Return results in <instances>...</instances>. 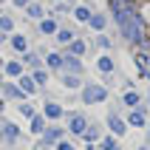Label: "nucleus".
Segmentation results:
<instances>
[{"mask_svg":"<svg viewBox=\"0 0 150 150\" xmlns=\"http://www.w3.org/2000/svg\"><path fill=\"white\" fill-rule=\"evenodd\" d=\"M102 99H108V88H102V85H85L82 88L85 105H93V102H102Z\"/></svg>","mask_w":150,"mask_h":150,"instance_id":"nucleus-1","label":"nucleus"},{"mask_svg":"<svg viewBox=\"0 0 150 150\" xmlns=\"http://www.w3.org/2000/svg\"><path fill=\"white\" fill-rule=\"evenodd\" d=\"M71 133H85V116H79V113H74L71 116Z\"/></svg>","mask_w":150,"mask_h":150,"instance_id":"nucleus-2","label":"nucleus"},{"mask_svg":"<svg viewBox=\"0 0 150 150\" xmlns=\"http://www.w3.org/2000/svg\"><path fill=\"white\" fill-rule=\"evenodd\" d=\"M3 96H8V99H23V91L17 85H3Z\"/></svg>","mask_w":150,"mask_h":150,"instance_id":"nucleus-3","label":"nucleus"},{"mask_svg":"<svg viewBox=\"0 0 150 150\" xmlns=\"http://www.w3.org/2000/svg\"><path fill=\"white\" fill-rule=\"evenodd\" d=\"M45 116L48 119H59L62 116V108H59L57 102H48V105H45Z\"/></svg>","mask_w":150,"mask_h":150,"instance_id":"nucleus-4","label":"nucleus"},{"mask_svg":"<svg viewBox=\"0 0 150 150\" xmlns=\"http://www.w3.org/2000/svg\"><path fill=\"white\" fill-rule=\"evenodd\" d=\"M108 125H110L113 133H125V122H122L119 116H108Z\"/></svg>","mask_w":150,"mask_h":150,"instance_id":"nucleus-5","label":"nucleus"},{"mask_svg":"<svg viewBox=\"0 0 150 150\" xmlns=\"http://www.w3.org/2000/svg\"><path fill=\"white\" fill-rule=\"evenodd\" d=\"M31 130H34V133H45V119L34 113V119H31Z\"/></svg>","mask_w":150,"mask_h":150,"instance_id":"nucleus-6","label":"nucleus"},{"mask_svg":"<svg viewBox=\"0 0 150 150\" xmlns=\"http://www.w3.org/2000/svg\"><path fill=\"white\" fill-rule=\"evenodd\" d=\"M96 65H99L102 74H110V71H113V59H110V57H99V62H96Z\"/></svg>","mask_w":150,"mask_h":150,"instance_id":"nucleus-7","label":"nucleus"},{"mask_svg":"<svg viewBox=\"0 0 150 150\" xmlns=\"http://www.w3.org/2000/svg\"><path fill=\"white\" fill-rule=\"evenodd\" d=\"M6 74L8 76H23V65L20 62H6Z\"/></svg>","mask_w":150,"mask_h":150,"instance_id":"nucleus-8","label":"nucleus"},{"mask_svg":"<svg viewBox=\"0 0 150 150\" xmlns=\"http://www.w3.org/2000/svg\"><path fill=\"white\" fill-rule=\"evenodd\" d=\"M127 119H130V125H133V127H144V113H142V110H133Z\"/></svg>","mask_w":150,"mask_h":150,"instance_id":"nucleus-9","label":"nucleus"},{"mask_svg":"<svg viewBox=\"0 0 150 150\" xmlns=\"http://www.w3.org/2000/svg\"><path fill=\"white\" fill-rule=\"evenodd\" d=\"M11 45H14L17 51H25V48H28V42H25L23 34H14V37H11Z\"/></svg>","mask_w":150,"mask_h":150,"instance_id":"nucleus-10","label":"nucleus"},{"mask_svg":"<svg viewBox=\"0 0 150 150\" xmlns=\"http://www.w3.org/2000/svg\"><path fill=\"white\" fill-rule=\"evenodd\" d=\"M40 31L42 34H54V31H57V23H54V20H42V23H40Z\"/></svg>","mask_w":150,"mask_h":150,"instance_id":"nucleus-11","label":"nucleus"},{"mask_svg":"<svg viewBox=\"0 0 150 150\" xmlns=\"http://www.w3.org/2000/svg\"><path fill=\"white\" fill-rule=\"evenodd\" d=\"M17 136H20L17 125H6V127H3V139H17Z\"/></svg>","mask_w":150,"mask_h":150,"instance_id":"nucleus-12","label":"nucleus"},{"mask_svg":"<svg viewBox=\"0 0 150 150\" xmlns=\"http://www.w3.org/2000/svg\"><path fill=\"white\" fill-rule=\"evenodd\" d=\"M71 54H74V57L85 54V42H79V40H71Z\"/></svg>","mask_w":150,"mask_h":150,"instance_id":"nucleus-13","label":"nucleus"},{"mask_svg":"<svg viewBox=\"0 0 150 150\" xmlns=\"http://www.w3.org/2000/svg\"><path fill=\"white\" fill-rule=\"evenodd\" d=\"M122 99H125V105H130V108H133L136 102H139V93H136V91H125V96H122Z\"/></svg>","mask_w":150,"mask_h":150,"instance_id":"nucleus-14","label":"nucleus"},{"mask_svg":"<svg viewBox=\"0 0 150 150\" xmlns=\"http://www.w3.org/2000/svg\"><path fill=\"white\" fill-rule=\"evenodd\" d=\"M20 88H23L25 93H31V91H34V79H28V76H20Z\"/></svg>","mask_w":150,"mask_h":150,"instance_id":"nucleus-15","label":"nucleus"},{"mask_svg":"<svg viewBox=\"0 0 150 150\" xmlns=\"http://www.w3.org/2000/svg\"><path fill=\"white\" fill-rule=\"evenodd\" d=\"M91 25L96 28V31H102V28H105V17H102V14H93L91 17Z\"/></svg>","mask_w":150,"mask_h":150,"instance_id":"nucleus-16","label":"nucleus"},{"mask_svg":"<svg viewBox=\"0 0 150 150\" xmlns=\"http://www.w3.org/2000/svg\"><path fill=\"white\" fill-rule=\"evenodd\" d=\"M14 28V20L11 17H0V31H11Z\"/></svg>","mask_w":150,"mask_h":150,"instance_id":"nucleus-17","label":"nucleus"},{"mask_svg":"<svg viewBox=\"0 0 150 150\" xmlns=\"http://www.w3.org/2000/svg\"><path fill=\"white\" fill-rule=\"evenodd\" d=\"M59 136H62V130H59V127H51V130H45V142H54Z\"/></svg>","mask_w":150,"mask_h":150,"instance_id":"nucleus-18","label":"nucleus"},{"mask_svg":"<svg viewBox=\"0 0 150 150\" xmlns=\"http://www.w3.org/2000/svg\"><path fill=\"white\" fill-rule=\"evenodd\" d=\"M31 79H34L37 85H42V82H48V74H45V71H34V74H31Z\"/></svg>","mask_w":150,"mask_h":150,"instance_id":"nucleus-19","label":"nucleus"},{"mask_svg":"<svg viewBox=\"0 0 150 150\" xmlns=\"http://www.w3.org/2000/svg\"><path fill=\"white\" fill-rule=\"evenodd\" d=\"M62 82H65V88H76V85H79V76H62Z\"/></svg>","mask_w":150,"mask_h":150,"instance_id":"nucleus-20","label":"nucleus"},{"mask_svg":"<svg viewBox=\"0 0 150 150\" xmlns=\"http://www.w3.org/2000/svg\"><path fill=\"white\" fill-rule=\"evenodd\" d=\"M48 68H62V59L57 54H48Z\"/></svg>","mask_w":150,"mask_h":150,"instance_id":"nucleus-21","label":"nucleus"},{"mask_svg":"<svg viewBox=\"0 0 150 150\" xmlns=\"http://www.w3.org/2000/svg\"><path fill=\"white\" fill-rule=\"evenodd\" d=\"M102 150H116V139H113V136H108V139L102 142Z\"/></svg>","mask_w":150,"mask_h":150,"instance_id":"nucleus-22","label":"nucleus"},{"mask_svg":"<svg viewBox=\"0 0 150 150\" xmlns=\"http://www.w3.org/2000/svg\"><path fill=\"white\" fill-rule=\"evenodd\" d=\"M28 17H42V8L37 6V3H31V6H28Z\"/></svg>","mask_w":150,"mask_h":150,"instance_id":"nucleus-23","label":"nucleus"},{"mask_svg":"<svg viewBox=\"0 0 150 150\" xmlns=\"http://www.w3.org/2000/svg\"><path fill=\"white\" fill-rule=\"evenodd\" d=\"M74 14H76V20H91V11L88 8H76Z\"/></svg>","mask_w":150,"mask_h":150,"instance_id":"nucleus-24","label":"nucleus"},{"mask_svg":"<svg viewBox=\"0 0 150 150\" xmlns=\"http://www.w3.org/2000/svg\"><path fill=\"white\" fill-rule=\"evenodd\" d=\"M57 37H59V42H71V40H74V34H71V31H65V28H62Z\"/></svg>","mask_w":150,"mask_h":150,"instance_id":"nucleus-25","label":"nucleus"},{"mask_svg":"<svg viewBox=\"0 0 150 150\" xmlns=\"http://www.w3.org/2000/svg\"><path fill=\"white\" fill-rule=\"evenodd\" d=\"M96 45H99V48H110V40L99 34V37H96Z\"/></svg>","mask_w":150,"mask_h":150,"instance_id":"nucleus-26","label":"nucleus"},{"mask_svg":"<svg viewBox=\"0 0 150 150\" xmlns=\"http://www.w3.org/2000/svg\"><path fill=\"white\" fill-rule=\"evenodd\" d=\"M20 110H23L25 116H34V108H31V105H23V108H20Z\"/></svg>","mask_w":150,"mask_h":150,"instance_id":"nucleus-27","label":"nucleus"},{"mask_svg":"<svg viewBox=\"0 0 150 150\" xmlns=\"http://www.w3.org/2000/svg\"><path fill=\"white\" fill-rule=\"evenodd\" d=\"M57 150H74V144H68V142H59V147Z\"/></svg>","mask_w":150,"mask_h":150,"instance_id":"nucleus-28","label":"nucleus"},{"mask_svg":"<svg viewBox=\"0 0 150 150\" xmlns=\"http://www.w3.org/2000/svg\"><path fill=\"white\" fill-rule=\"evenodd\" d=\"M14 3H17V6H25V3H28V0H14Z\"/></svg>","mask_w":150,"mask_h":150,"instance_id":"nucleus-29","label":"nucleus"}]
</instances>
